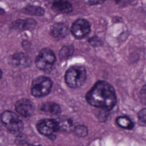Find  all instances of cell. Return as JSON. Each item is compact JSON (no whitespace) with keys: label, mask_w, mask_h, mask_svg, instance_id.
<instances>
[{"label":"cell","mask_w":146,"mask_h":146,"mask_svg":"<svg viewBox=\"0 0 146 146\" xmlns=\"http://www.w3.org/2000/svg\"><path fill=\"white\" fill-rule=\"evenodd\" d=\"M37 129L40 134L51 136L59 130V125L54 119H43L37 124Z\"/></svg>","instance_id":"7"},{"label":"cell","mask_w":146,"mask_h":146,"mask_svg":"<svg viewBox=\"0 0 146 146\" xmlns=\"http://www.w3.org/2000/svg\"><path fill=\"white\" fill-rule=\"evenodd\" d=\"M52 9L60 13H70L72 11V5L66 0H55L52 4Z\"/></svg>","instance_id":"11"},{"label":"cell","mask_w":146,"mask_h":146,"mask_svg":"<svg viewBox=\"0 0 146 146\" xmlns=\"http://www.w3.org/2000/svg\"><path fill=\"white\" fill-rule=\"evenodd\" d=\"M139 96H140V100H141V102L146 106V86H143L140 91V94H139Z\"/></svg>","instance_id":"17"},{"label":"cell","mask_w":146,"mask_h":146,"mask_svg":"<svg viewBox=\"0 0 146 146\" xmlns=\"http://www.w3.org/2000/svg\"><path fill=\"white\" fill-rule=\"evenodd\" d=\"M17 112L23 117H29L34 112V106L32 102L27 99H22L16 104Z\"/></svg>","instance_id":"8"},{"label":"cell","mask_w":146,"mask_h":146,"mask_svg":"<svg viewBox=\"0 0 146 146\" xmlns=\"http://www.w3.org/2000/svg\"><path fill=\"white\" fill-rule=\"evenodd\" d=\"M84 1L88 5H98V4L103 3L104 1H106V0H84Z\"/></svg>","instance_id":"19"},{"label":"cell","mask_w":146,"mask_h":146,"mask_svg":"<svg viewBox=\"0 0 146 146\" xmlns=\"http://www.w3.org/2000/svg\"><path fill=\"white\" fill-rule=\"evenodd\" d=\"M1 120L6 128L14 134H19L23 129V124L18 116L11 112L5 111L1 115Z\"/></svg>","instance_id":"3"},{"label":"cell","mask_w":146,"mask_h":146,"mask_svg":"<svg viewBox=\"0 0 146 146\" xmlns=\"http://www.w3.org/2000/svg\"><path fill=\"white\" fill-rule=\"evenodd\" d=\"M132 1H134V0H119V2L123 4V5H128V4H131Z\"/></svg>","instance_id":"20"},{"label":"cell","mask_w":146,"mask_h":146,"mask_svg":"<svg viewBox=\"0 0 146 146\" xmlns=\"http://www.w3.org/2000/svg\"><path fill=\"white\" fill-rule=\"evenodd\" d=\"M86 80V70L83 66H72L65 73V82L70 88H79Z\"/></svg>","instance_id":"2"},{"label":"cell","mask_w":146,"mask_h":146,"mask_svg":"<svg viewBox=\"0 0 146 146\" xmlns=\"http://www.w3.org/2000/svg\"><path fill=\"white\" fill-rule=\"evenodd\" d=\"M41 110L44 113H46L49 114H53V115L58 114L61 112L60 107L58 104L53 103V102H47V103L43 104L41 107Z\"/></svg>","instance_id":"12"},{"label":"cell","mask_w":146,"mask_h":146,"mask_svg":"<svg viewBox=\"0 0 146 146\" xmlns=\"http://www.w3.org/2000/svg\"><path fill=\"white\" fill-rule=\"evenodd\" d=\"M24 11L34 16H42L44 14V10L38 6H28L24 9Z\"/></svg>","instance_id":"14"},{"label":"cell","mask_w":146,"mask_h":146,"mask_svg":"<svg viewBox=\"0 0 146 146\" xmlns=\"http://www.w3.org/2000/svg\"><path fill=\"white\" fill-rule=\"evenodd\" d=\"M1 77H2V71L0 70V78H1Z\"/></svg>","instance_id":"21"},{"label":"cell","mask_w":146,"mask_h":146,"mask_svg":"<svg viewBox=\"0 0 146 146\" xmlns=\"http://www.w3.org/2000/svg\"><path fill=\"white\" fill-rule=\"evenodd\" d=\"M116 121L117 124L124 129H131L133 127V123L128 117L120 116L116 119Z\"/></svg>","instance_id":"13"},{"label":"cell","mask_w":146,"mask_h":146,"mask_svg":"<svg viewBox=\"0 0 146 146\" xmlns=\"http://www.w3.org/2000/svg\"><path fill=\"white\" fill-rule=\"evenodd\" d=\"M11 64L17 67H26L30 64V58L27 54L19 52L12 55Z\"/></svg>","instance_id":"10"},{"label":"cell","mask_w":146,"mask_h":146,"mask_svg":"<svg viewBox=\"0 0 146 146\" xmlns=\"http://www.w3.org/2000/svg\"><path fill=\"white\" fill-rule=\"evenodd\" d=\"M87 102L96 108L110 110L116 104V95L113 87L103 81H100L90 90L86 96Z\"/></svg>","instance_id":"1"},{"label":"cell","mask_w":146,"mask_h":146,"mask_svg":"<svg viewBox=\"0 0 146 146\" xmlns=\"http://www.w3.org/2000/svg\"><path fill=\"white\" fill-rule=\"evenodd\" d=\"M69 33L68 27L61 23H55L51 29V35L56 39H63L66 37Z\"/></svg>","instance_id":"9"},{"label":"cell","mask_w":146,"mask_h":146,"mask_svg":"<svg viewBox=\"0 0 146 146\" xmlns=\"http://www.w3.org/2000/svg\"><path fill=\"white\" fill-rule=\"evenodd\" d=\"M138 119H140L141 122L146 124V108L142 109V110L138 113Z\"/></svg>","instance_id":"18"},{"label":"cell","mask_w":146,"mask_h":146,"mask_svg":"<svg viewBox=\"0 0 146 146\" xmlns=\"http://www.w3.org/2000/svg\"><path fill=\"white\" fill-rule=\"evenodd\" d=\"M52 83L46 77H39L34 80L31 86V93L35 97H42L48 95L52 90Z\"/></svg>","instance_id":"4"},{"label":"cell","mask_w":146,"mask_h":146,"mask_svg":"<svg viewBox=\"0 0 146 146\" xmlns=\"http://www.w3.org/2000/svg\"><path fill=\"white\" fill-rule=\"evenodd\" d=\"M72 52H73V49L72 47H70V46H64L61 49L60 52H59V55H60V58H63V59H65V58H70L71 55H72Z\"/></svg>","instance_id":"15"},{"label":"cell","mask_w":146,"mask_h":146,"mask_svg":"<svg viewBox=\"0 0 146 146\" xmlns=\"http://www.w3.org/2000/svg\"><path fill=\"white\" fill-rule=\"evenodd\" d=\"M75 133L78 137H85L88 134V130L84 125H78L75 128Z\"/></svg>","instance_id":"16"},{"label":"cell","mask_w":146,"mask_h":146,"mask_svg":"<svg viewBox=\"0 0 146 146\" xmlns=\"http://www.w3.org/2000/svg\"><path fill=\"white\" fill-rule=\"evenodd\" d=\"M55 59L56 58L52 51L45 48L40 52L39 55L37 56L35 64L40 70L46 72H49L55 63Z\"/></svg>","instance_id":"5"},{"label":"cell","mask_w":146,"mask_h":146,"mask_svg":"<svg viewBox=\"0 0 146 146\" xmlns=\"http://www.w3.org/2000/svg\"><path fill=\"white\" fill-rule=\"evenodd\" d=\"M70 31L74 37L82 39L90 32V24L85 19H78L72 24Z\"/></svg>","instance_id":"6"}]
</instances>
